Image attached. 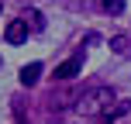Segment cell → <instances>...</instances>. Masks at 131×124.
<instances>
[{"mask_svg":"<svg viewBox=\"0 0 131 124\" xmlns=\"http://www.w3.org/2000/svg\"><path fill=\"white\" fill-rule=\"evenodd\" d=\"M124 114H131V100H114V104L97 117V124H117Z\"/></svg>","mask_w":131,"mask_h":124,"instance_id":"2","label":"cell"},{"mask_svg":"<svg viewBox=\"0 0 131 124\" xmlns=\"http://www.w3.org/2000/svg\"><path fill=\"white\" fill-rule=\"evenodd\" d=\"M4 38L10 41V45L28 41V21H24V17H21V21H10V24H7V31H4Z\"/></svg>","mask_w":131,"mask_h":124,"instance_id":"4","label":"cell"},{"mask_svg":"<svg viewBox=\"0 0 131 124\" xmlns=\"http://www.w3.org/2000/svg\"><path fill=\"white\" fill-rule=\"evenodd\" d=\"M24 21H31L35 31H38V28H45V21H41V14H38V10H28V14H24Z\"/></svg>","mask_w":131,"mask_h":124,"instance_id":"7","label":"cell"},{"mask_svg":"<svg viewBox=\"0 0 131 124\" xmlns=\"http://www.w3.org/2000/svg\"><path fill=\"white\" fill-rule=\"evenodd\" d=\"M79 69H83V55H72V59L55 65V79H59V83H69L72 76H79Z\"/></svg>","mask_w":131,"mask_h":124,"instance_id":"3","label":"cell"},{"mask_svg":"<svg viewBox=\"0 0 131 124\" xmlns=\"http://www.w3.org/2000/svg\"><path fill=\"white\" fill-rule=\"evenodd\" d=\"M111 48H114L117 55H124V52H128V38H114V41H111Z\"/></svg>","mask_w":131,"mask_h":124,"instance_id":"8","label":"cell"},{"mask_svg":"<svg viewBox=\"0 0 131 124\" xmlns=\"http://www.w3.org/2000/svg\"><path fill=\"white\" fill-rule=\"evenodd\" d=\"M38 79H41V62H28L24 69H21V83L24 86H35Z\"/></svg>","mask_w":131,"mask_h":124,"instance_id":"5","label":"cell"},{"mask_svg":"<svg viewBox=\"0 0 131 124\" xmlns=\"http://www.w3.org/2000/svg\"><path fill=\"white\" fill-rule=\"evenodd\" d=\"M104 10L107 14H121L124 10V0H104Z\"/></svg>","mask_w":131,"mask_h":124,"instance_id":"6","label":"cell"},{"mask_svg":"<svg viewBox=\"0 0 131 124\" xmlns=\"http://www.w3.org/2000/svg\"><path fill=\"white\" fill-rule=\"evenodd\" d=\"M114 100H117V93H114L111 86H90V90H83L76 97V110L83 114V117H93V121H97Z\"/></svg>","mask_w":131,"mask_h":124,"instance_id":"1","label":"cell"}]
</instances>
